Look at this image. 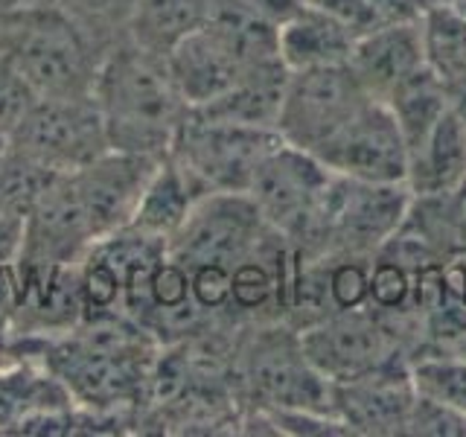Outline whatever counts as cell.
<instances>
[{
	"mask_svg": "<svg viewBox=\"0 0 466 437\" xmlns=\"http://www.w3.org/2000/svg\"><path fill=\"white\" fill-rule=\"evenodd\" d=\"M160 347L152 332L123 315H85L33 353L15 356H38L87 412L140 426L152 402Z\"/></svg>",
	"mask_w": 466,
	"mask_h": 437,
	"instance_id": "cell-1",
	"label": "cell"
},
{
	"mask_svg": "<svg viewBox=\"0 0 466 437\" xmlns=\"http://www.w3.org/2000/svg\"><path fill=\"white\" fill-rule=\"evenodd\" d=\"M106 137L114 152L164 160L189 106L164 56L126 38L106 53L94 82Z\"/></svg>",
	"mask_w": 466,
	"mask_h": 437,
	"instance_id": "cell-2",
	"label": "cell"
},
{
	"mask_svg": "<svg viewBox=\"0 0 466 437\" xmlns=\"http://www.w3.org/2000/svg\"><path fill=\"white\" fill-rule=\"evenodd\" d=\"M0 58L35 97H87L106 56L53 0H38L0 15Z\"/></svg>",
	"mask_w": 466,
	"mask_h": 437,
	"instance_id": "cell-3",
	"label": "cell"
},
{
	"mask_svg": "<svg viewBox=\"0 0 466 437\" xmlns=\"http://www.w3.org/2000/svg\"><path fill=\"white\" fill-rule=\"evenodd\" d=\"M233 385L257 412L332 414V382L306 359L298 330L262 320L233 335Z\"/></svg>",
	"mask_w": 466,
	"mask_h": 437,
	"instance_id": "cell-4",
	"label": "cell"
},
{
	"mask_svg": "<svg viewBox=\"0 0 466 437\" xmlns=\"http://www.w3.org/2000/svg\"><path fill=\"white\" fill-rule=\"evenodd\" d=\"M332 178L335 175L315 155L280 140L259 164L248 198L262 222L298 254L315 257L324 245V210Z\"/></svg>",
	"mask_w": 466,
	"mask_h": 437,
	"instance_id": "cell-5",
	"label": "cell"
},
{
	"mask_svg": "<svg viewBox=\"0 0 466 437\" xmlns=\"http://www.w3.org/2000/svg\"><path fill=\"white\" fill-rule=\"evenodd\" d=\"M277 143H280L277 131L216 120L189 108L175 135L169 158L196 181L204 196L248 193L259 164Z\"/></svg>",
	"mask_w": 466,
	"mask_h": 437,
	"instance_id": "cell-6",
	"label": "cell"
},
{
	"mask_svg": "<svg viewBox=\"0 0 466 437\" xmlns=\"http://www.w3.org/2000/svg\"><path fill=\"white\" fill-rule=\"evenodd\" d=\"M6 146L56 175L76 172L111 149L94 94L35 97Z\"/></svg>",
	"mask_w": 466,
	"mask_h": 437,
	"instance_id": "cell-7",
	"label": "cell"
},
{
	"mask_svg": "<svg viewBox=\"0 0 466 437\" xmlns=\"http://www.w3.org/2000/svg\"><path fill=\"white\" fill-rule=\"evenodd\" d=\"M368 99L373 97L350 65L289 70L277 135L295 149L315 155Z\"/></svg>",
	"mask_w": 466,
	"mask_h": 437,
	"instance_id": "cell-8",
	"label": "cell"
},
{
	"mask_svg": "<svg viewBox=\"0 0 466 437\" xmlns=\"http://www.w3.org/2000/svg\"><path fill=\"white\" fill-rule=\"evenodd\" d=\"M414 204L408 184H370L335 175L327 210L320 254H359L373 257L405 222Z\"/></svg>",
	"mask_w": 466,
	"mask_h": 437,
	"instance_id": "cell-9",
	"label": "cell"
},
{
	"mask_svg": "<svg viewBox=\"0 0 466 437\" xmlns=\"http://www.w3.org/2000/svg\"><path fill=\"white\" fill-rule=\"evenodd\" d=\"M268 230L248 193H210L198 198L167 248L184 269L218 266L233 271Z\"/></svg>",
	"mask_w": 466,
	"mask_h": 437,
	"instance_id": "cell-10",
	"label": "cell"
},
{
	"mask_svg": "<svg viewBox=\"0 0 466 437\" xmlns=\"http://www.w3.org/2000/svg\"><path fill=\"white\" fill-rule=\"evenodd\" d=\"M315 158L332 175L370 184H408V143L382 99H368L320 146Z\"/></svg>",
	"mask_w": 466,
	"mask_h": 437,
	"instance_id": "cell-11",
	"label": "cell"
},
{
	"mask_svg": "<svg viewBox=\"0 0 466 437\" xmlns=\"http://www.w3.org/2000/svg\"><path fill=\"white\" fill-rule=\"evenodd\" d=\"M298 335L306 359L329 382H344V379L368 373L402 356L400 335L385 324V315L376 312L370 303L332 312L298 330Z\"/></svg>",
	"mask_w": 466,
	"mask_h": 437,
	"instance_id": "cell-12",
	"label": "cell"
},
{
	"mask_svg": "<svg viewBox=\"0 0 466 437\" xmlns=\"http://www.w3.org/2000/svg\"><path fill=\"white\" fill-rule=\"evenodd\" d=\"M417 400L411 359L397 356L344 382H332V414L350 434H405Z\"/></svg>",
	"mask_w": 466,
	"mask_h": 437,
	"instance_id": "cell-13",
	"label": "cell"
},
{
	"mask_svg": "<svg viewBox=\"0 0 466 437\" xmlns=\"http://www.w3.org/2000/svg\"><path fill=\"white\" fill-rule=\"evenodd\" d=\"M160 160L108 149L87 167L67 172L96 239L131 225L140 196Z\"/></svg>",
	"mask_w": 466,
	"mask_h": 437,
	"instance_id": "cell-14",
	"label": "cell"
},
{
	"mask_svg": "<svg viewBox=\"0 0 466 437\" xmlns=\"http://www.w3.org/2000/svg\"><path fill=\"white\" fill-rule=\"evenodd\" d=\"M350 70L373 99H388L397 87L426 67L420 18L382 21L361 33L350 53Z\"/></svg>",
	"mask_w": 466,
	"mask_h": 437,
	"instance_id": "cell-15",
	"label": "cell"
},
{
	"mask_svg": "<svg viewBox=\"0 0 466 437\" xmlns=\"http://www.w3.org/2000/svg\"><path fill=\"white\" fill-rule=\"evenodd\" d=\"M167 65L189 108H204L216 102L230 91L245 70L233 50L208 26L175 44L167 56Z\"/></svg>",
	"mask_w": 466,
	"mask_h": 437,
	"instance_id": "cell-16",
	"label": "cell"
},
{
	"mask_svg": "<svg viewBox=\"0 0 466 437\" xmlns=\"http://www.w3.org/2000/svg\"><path fill=\"white\" fill-rule=\"evenodd\" d=\"M76 405L38 356L0 359V434H21L41 414Z\"/></svg>",
	"mask_w": 466,
	"mask_h": 437,
	"instance_id": "cell-17",
	"label": "cell"
},
{
	"mask_svg": "<svg viewBox=\"0 0 466 437\" xmlns=\"http://www.w3.org/2000/svg\"><path fill=\"white\" fill-rule=\"evenodd\" d=\"M359 33L324 6L306 4L277 29V53L289 70L347 65Z\"/></svg>",
	"mask_w": 466,
	"mask_h": 437,
	"instance_id": "cell-18",
	"label": "cell"
},
{
	"mask_svg": "<svg viewBox=\"0 0 466 437\" xmlns=\"http://www.w3.org/2000/svg\"><path fill=\"white\" fill-rule=\"evenodd\" d=\"M289 82V67L280 58L259 62L242 70V76L233 82L228 94L204 108H196L216 120L251 126V128H268L277 131V117H280L283 94Z\"/></svg>",
	"mask_w": 466,
	"mask_h": 437,
	"instance_id": "cell-19",
	"label": "cell"
},
{
	"mask_svg": "<svg viewBox=\"0 0 466 437\" xmlns=\"http://www.w3.org/2000/svg\"><path fill=\"white\" fill-rule=\"evenodd\" d=\"M466 178V123L451 108L411 152L408 187L414 196H446Z\"/></svg>",
	"mask_w": 466,
	"mask_h": 437,
	"instance_id": "cell-20",
	"label": "cell"
},
{
	"mask_svg": "<svg viewBox=\"0 0 466 437\" xmlns=\"http://www.w3.org/2000/svg\"><path fill=\"white\" fill-rule=\"evenodd\" d=\"M204 193L196 181L167 155L155 167L149 184H146L140 204L131 218V228H137L149 237H157L169 245V239L184 228L187 216L193 213Z\"/></svg>",
	"mask_w": 466,
	"mask_h": 437,
	"instance_id": "cell-21",
	"label": "cell"
},
{
	"mask_svg": "<svg viewBox=\"0 0 466 437\" xmlns=\"http://www.w3.org/2000/svg\"><path fill=\"white\" fill-rule=\"evenodd\" d=\"M385 106L390 108L393 120H397L402 137L408 143V155H411L417 146L426 140L429 131L437 126V120L449 111V85L426 65L422 70H417L414 76H408L397 91L385 99Z\"/></svg>",
	"mask_w": 466,
	"mask_h": 437,
	"instance_id": "cell-22",
	"label": "cell"
},
{
	"mask_svg": "<svg viewBox=\"0 0 466 437\" xmlns=\"http://www.w3.org/2000/svg\"><path fill=\"white\" fill-rule=\"evenodd\" d=\"M208 9L210 0H140L128 38L167 58L175 44L204 26Z\"/></svg>",
	"mask_w": 466,
	"mask_h": 437,
	"instance_id": "cell-23",
	"label": "cell"
},
{
	"mask_svg": "<svg viewBox=\"0 0 466 437\" xmlns=\"http://www.w3.org/2000/svg\"><path fill=\"white\" fill-rule=\"evenodd\" d=\"M426 65L446 85L466 79V15L455 6H431L420 15Z\"/></svg>",
	"mask_w": 466,
	"mask_h": 437,
	"instance_id": "cell-24",
	"label": "cell"
},
{
	"mask_svg": "<svg viewBox=\"0 0 466 437\" xmlns=\"http://www.w3.org/2000/svg\"><path fill=\"white\" fill-rule=\"evenodd\" d=\"M53 4L106 56L131 36V21L140 0H53Z\"/></svg>",
	"mask_w": 466,
	"mask_h": 437,
	"instance_id": "cell-25",
	"label": "cell"
},
{
	"mask_svg": "<svg viewBox=\"0 0 466 437\" xmlns=\"http://www.w3.org/2000/svg\"><path fill=\"white\" fill-rule=\"evenodd\" d=\"M411 376L417 393L466 414V356H461L458 350L414 356Z\"/></svg>",
	"mask_w": 466,
	"mask_h": 437,
	"instance_id": "cell-26",
	"label": "cell"
},
{
	"mask_svg": "<svg viewBox=\"0 0 466 437\" xmlns=\"http://www.w3.org/2000/svg\"><path fill=\"white\" fill-rule=\"evenodd\" d=\"M405 434H446V437H463L466 434V414L455 412L443 402H434L417 393L411 417H408Z\"/></svg>",
	"mask_w": 466,
	"mask_h": 437,
	"instance_id": "cell-27",
	"label": "cell"
},
{
	"mask_svg": "<svg viewBox=\"0 0 466 437\" xmlns=\"http://www.w3.org/2000/svg\"><path fill=\"white\" fill-rule=\"evenodd\" d=\"M33 102H35V94L29 91L18 73L0 58V131H4L6 137Z\"/></svg>",
	"mask_w": 466,
	"mask_h": 437,
	"instance_id": "cell-28",
	"label": "cell"
},
{
	"mask_svg": "<svg viewBox=\"0 0 466 437\" xmlns=\"http://www.w3.org/2000/svg\"><path fill=\"white\" fill-rule=\"evenodd\" d=\"M29 4H38V0H0V15L15 12V9H24Z\"/></svg>",
	"mask_w": 466,
	"mask_h": 437,
	"instance_id": "cell-29",
	"label": "cell"
},
{
	"mask_svg": "<svg viewBox=\"0 0 466 437\" xmlns=\"http://www.w3.org/2000/svg\"><path fill=\"white\" fill-rule=\"evenodd\" d=\"M6 143H9V137L4 135V131H0V152H4V149H6Z\"/></svg>",
	"mask_w": 466,
	"mask_h": 437,
	"instance_id": "cell-30",
	"label": "cell"
}]
</instances>
